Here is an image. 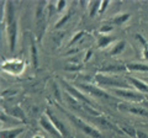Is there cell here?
Here are the masks:
<instances>
[{"instance_id":"6da1fadb","label":"cell","mask_w":148,"mask_h":138,"mask_svg":"<svg viewBox=\"0 0 148 138\" xmlns=\"http://www.w3.org/2000/svg\"><path fill=\"white\" fill-rule=\"evenodd\" d=\"M5 20H6V37L9 42V49L14 52L17 41V20L15 5L12 1L5 3Z\"/></svg>"},{"instance_id":"7a4b0ae2","label":"cell","mask_w":148,"mask_h":138,"mask_svg":"<svg viewBox=\"0 0 148 138\" xmlns=\"http://www.w3.org/2000/svg\"><path fill=\"white\" fill-rule=\"evenodd\" d=\"M47 3L40 1L36 6V12H35V27H36V38L37 41L42 40L43 33L46 31V26H47V19H49L48 15V9H47Z\"/></svg>"},{"instance_id":"3957f363","label":"cell","mask_w":148,"mask_h":138,"mask_svg":"<svg viewBox=\"0 0 148 138\" xmlns=\"http://www.w3.org/2000/svg\"><path fill=\"white\" fill-rule=\"evenodd\" d=\"M95 81L99 83L100 85H105V86H114V88H125L130 90L131 89V84L127 80H123L119 77H111V75H105L98 73L95 74Z\"/></svg>"},{"instance_id":"277c9868","label":"cell","mask_w":148,"mask_h":138,"mask_svg":"<svg viewBox=\"0 0 148 138\" xmlns=\"http://www.w3.org/2000/svg\"><path fill=\"white\" fill-rule=\"evenodd\" d=\"M67 116L71 118V121H72L78 128H80V130L84 132L86 136H89V137H91V138H103V135H101V132H100L99 130H96V128H94L92 126L88 125V123L84 122L83 120L78 118V117H75V116H73V115H69V113H67Z\"/></svg>"},{"instance_id":"5b68a950","label":"cell","mask_w":148,"mask_h":138,"mask_svg":"<svg viewBox=\"0 0 148 138\" xmlns=\"http://www.w3.org/2000/svg\"><path fill=\"white\" fill-rule=\"evenodd\" d=\"M25 67L26 64L21 59H10V61H5L1 63L3 70L6 73H10L12 75H20L25 70Z\"/></svg>"},{"instance_id":"8992f818","label":"cell","mask_w":148,"mask_h":138,"mask_svg":"<svg viewBox=\"0 0 148 138\" xmlns=\"http://www.w3.org/2000/svg\"><path fill=\"white\" fill-rule=\"evenodd\" d=\"M62 84H63V86H64V89L67 90V93H68L69 95H72L75 100H78V101H79V102H82V104L89 105V106H91V107H94V109H95V104L92 102V101H90L89 99H88L84 94H82L78 89H75V88H74V86H72V85H69L68 83H67V81H64V80H62Z\"/></svg>"},{"instance_id":"52a82bcc","label":"cell","mask_w":148,"mask_h":138,"mask_svg":"<svg viewBox=\"0 0 148 138\" xmlns=\"http://www.w3.org/2000/svg\"><path fill=\"white\" fill-rule=\"evenodd\" d=\"M79 88H82L84 91H86L88 94H90L91 96H94L96 99H106V100H110L112 99L111 98V95H109L106 91H104L103 89L98 88V86H94L91 84H86V83H80V84H78Z\"/></svg>"},{"instance_id":"ba28073f","label":"cell","mask_w":148,"mask_h":138,"mask_svg":"<svg viewBox=\"0 0 148 138\" xmlns=\"http://www.w3.org/2000/svg\"><path fill=\"white\" fill-rule=\"evenodd\" d=\"M114 93H115V95L120 96V98L128 100V101H133V102H138V101H142L146 99L145 94L132 91V90H127V89H115Z\"/></svg>"},{"instance_id":"9c48e42d","label":"cell","mask_w":148,"mask_h":138,"mask_svg":"<svg viewBox=\"0 0 148 138\" xmlns=\"http://www.w3.org/2000/svg\"><path fill=\"white\" fill-rule=\"evenodd\" d=\"M40 126L42 127L46 132H48L51 136H53L56 138H62V135L57 131V128H56L53 123L51 122V120L48 118L47 115L41 116V118H40Z\"/></svg>"},{"instance_id":"30bf717a","label":"cell","mask_w":148,"mask_h":138,"mask_svg":"<svg viewBox=\"0 0 148 138\" xmlns=\"http://www.w3.org/2000/svg\"><path fill=\"white\" fill-rule=\"evenodd\" d=\"M46 115H47L48 116V118L51 120V122L53 123L54 125V127L57 128V131L61 133L62 135V137H68V130H67V127H66V125H64V123L61 121V120H59L57 116H56V115L51 111L49 109H47V111H46Z\"/></svg>"},{"instance_id":"8fae6325","label":"cell","mask_w":148,"mask_h":138,"mask_svg":"<svg viewBox=\"0 0 148 138\" xmlns=\"http://www.w3.org/2000/svg\"><path fill=\"white\" fill-rule=\"evenodd\" d=\"M117 107L120 110H125V111H128V112H131V113L138 115V116L148 117V111H147L146 109L140 107V106H133V105H131V104H119Z\"/></svg>"},{"instance_id":"7c38bea8","label":"cell","mask_w":148,"mask_h":138,"mask_svg":"<svg viewBox=\"0 0 148 138\" xmlns=\"http://www.w3.org/2000/svg\"><path fill=\"white\" fill-rule=\"evenodd\" d=\"M126 80H127L131 85L135 86V88L138 90V93H142V94L148 93V84H147V83L138 80L137 78H133V77H127Z\"/></svg>"},{"instance_id":"4fadbf2b","label":"cell","mask_w":148,"mask_h":138,"mask_svg":"<svg viewBox=\"0 0 148 138\" xmlns=\"http://www.w3.org/2000/svg\"><path fill=\"white\" fill-rule=\"evenodd\" d=\"M24 131H25V128H22V127L1 130V131H0V137H1V138H17Z\"/></svg>"},{"instance_id":"5bb4252c","label":"cell","mask_w":148,"mask_h":138,"mask_svg":"<svg viewBox=\"0 0 148 138\" xmlns=\"http://www.w3.org/2000/svg\"><path fill=\"white\" fill-rule=\"evenodd\" d=\"M122 70H127L126 64H108V66H105L100 69V72H104V73H116Z\"/></svg>"},{"instance_id":"9a60e30c","label":"cell","mask_w":148,"mask_h":138,"mask_svg":"<svg viewBox=\"0 0 148 138\" xmlns=\"http://www.w3.org/2000/svg\"><path fill=\"white\" fill-rule=\"evenodd\" d=\"M126 68L130 72H148V66L143 63H126Z\"/></svg>"},{"instance_id":"2e32d148","label":"cell","mask_w":148,"mask_h":138,"mask_svg":"<svg viewBox=\"0 0 148 138\" xmlns=\"http://www.w3.org/2000/svg\"><path fill=\"white\" fill-rule=\"evenodd\" d=\"M130 17H131V15L130 14H121V15H117V16H115V17H112V19H110L109 21H108V24H110V25H122V24H125Z\"/></svg>"},{"instance_id":"e0dca14e","label":"cell","mask_w":148,"mask_h":138,"mask_svg":"<svg viewBox=\"0 0 148 138\" xmlns=\"http://www.w3.org/2000/svg\"><path fill=\"white\" fill-rule=\"evenodd\" d=\"M95 120H96V122L99 123L100 126H103L104 128H109V130H114V131H116V132H122V131H120L119 128L115 126V125H112L111 122H109L108 120H106L105 117H103V116H99V117H95Z\"/></svg>"},{"instance_id":"ac0fdd59","label":"cell","mask_w":148,"mask_h":138,"mask_svg":"<svg viewBox=\"0 0 148 138\" xmlns=\"http://www.w3.org/2000/svg\"><path fill=\"white\" fill-rule=\"evenodd\" d=\"M114 40H115V37H112V36H108V35L101 36V37L98 38V47L99 48L108 47L111 42H114Z\"/></svg>"},{"instance_id":"d6986e66","label":"cell","mask_w":148,"mask_h":138,"mask_svg":"<svg viewBox=\"0 0 148 138\" xmlns=\"http://www.w3.org/2000/svg\"><path fill=\"white\" fill-rule=\"evenodd\" d=\"M30 49H31V61L34 67L37 68L38 66V54H37V47H36V43L34 40H31V46H30Z\"/></svg>"},{"instance_id":"ffe728a7","label":"cell","mask_w":148,"mask_h":138,"mask_svg":"<svg viewBox=\"0 0 148 138\" xmlns=\"http://www.w3.org/2000/svg\"><path fill=\"white\" fill-rule=\"evenodd\" d=\"M83 68V64L79 63L77 61V59H71V61H68L67 66H66V70L68 72H75V70H80V69Z\"/></svg>"},{"instance_id":"44dd1931","label":"cell","mask_w":148,"mask_h":138,"mask_svg":"<svg viewBox=\"0 0 148 138\" xmlns=\"http://www.w3.org/2000/svg\"><path fill=\"white\" fill-rule=\"evenodd\" d=\"M125 48H126V42H123V41H120V42H117L116 44L114 46V48L111 49L110 54L111 56H119V54H121Z\"/></svg>"},{"instance_id":"7402d4cb","label":"cell","mask_w":148,"mask_h":138,"mask_svg":"<svg viewBox=\"0 0 148 138\" xmlns=\"http://www.w3.org/2000/svg\"><path fill=\"white\" fill-rule=\"evenodd\" d=\"M136 38L140 41L141 44H142V47H143V53H142L143 54V58L148 61V42H147L146 38L143 37L142 35H136Z\"/></svg>"},{"instance_id":"603a6c76","label":"cell","mask_w":148,"mask_h":138,"mask_svg":"<svg viewBox=\"0 0 148 138\" xmlns=\"http://www.w3.org/2000/svg\"><path fill=\"white\" fill-rule=\"evenodd\" d=\"M10 113H11L15 118H20L22 122H25V121H26V120H25V113H24V111H22V109H20L18 106L12 107V109L10 110Z\"/></svg>"},{"instance_id":"cb8c5ba5","label":"cell","mask_w":148,"mask_h":138,"mask_svg":"<svg viewBox=\"0 0 148 138\" xmlns=\"http://www.w3.org/2000/svg\"><path fill=\"white\" fill-rule=\"evenodd\" d=\"M72 14H73V12H72V10H68L66 15L62 16V17H61V20H59V21L57 22V24H56L54 29H56V30H59L62 26H64V24H66V22H68V20L72 17Z\"/></svg>"},{"instance_id":"d4e9b609","label":"cell","mask_w":148,"mask_h":138,"mask_svg":"<svg viewBox=\"0 0 148 138\" xmlns=\"http://www.w3.org/2000/svg\"><path fill=\"white\" fill-rule=\"evenodd\" d=\"M100 6H101V1L90 3V10H89V15H90V17H94L96 14H99V11H100Z\"/></svg>"},{"instance_id":"484cf974","label":"cell","mask_w":148,"mask_h":138,"mask_svg":"<svg viewBox=\"0 0 148 138\" xmlns=\"http://www.w3.org/2000/svg\"><path fill=\"white\" fill-rule=\"evenodd\" d=\"M121 131L125 132L126 135H128L130 137H133V138L136 137L137 138V131L131 126H121Z\"/></svg>"},{"instance_id":"4316f807","label":"cell","mask_w":148,"mask_h":138,"mask_svg":"<svg viewBox=\"0 0 148 138\" xmlns=\"http://www.w3.org/2000/svg\"><path fill=\"white\" fill-rule=\"evenodd\" d=\"M64 32H62V31H56L54 33H53V42L56 43V46H59L61 44V42H62V40L64 38Z\"/></svg>"},{"instance_id":"83f0119b","label":"cell","mask_w":148,"mask_h":138,"mask_svg":"<svg viewBox=\"0 0 148 138\" xmlns=\"http://www.w3.org/2000/svg\"><path fill=\"white\" fill-rule=\"evenodd\" d=\"M85 35H86V32H85V31H79V32H78V33H77L75 36H74V37H73L72 40H71V42H69V47H71V46H73L74 43H77L78 41H79L80 38L84 37Z\"/></svg>"},{"instance_id":"f1b7e54d","label":"cell","mask_w":148,"mask_h":138,"mask_svg":"<svg viewBox=\"0 0 148 138\" xmlns=\"http://www.w3.org/2000/svg\"><path fill=\"white\" fill-rule=\"evenodd\" d=\"M112 30H114V26L106 22L104 26H101V27H100V30H99V31L101 32V33H104V35H105V33H109V32H111Z\"/></svg>"},{"instance_id":"f546056e","label":"cell","mask_w":148,"mask_h":138,"mask_svg":"<svg viewBox=\"0 0 148 138\" xmlns=\"http://www.w3.org/2000/svg\"><path fill=\"white\" fill-rule=\"evenodd\" d=\"M67 6V3L66 0H61V1H58L57 4H56V10H57L58 12H61L64 10V8Z\"/></svg>"},{"instance_id":"4dcf8cb0","label":"cell","mask_w":148,"mask_h":138,"mask_svg":"<svg viewBox=\"0 0 148 138\" xmlns=\"http://www.w3.org/2000/svg\"><path fill=\"white\" fill-rule=\"evenodd\" d=\"M110 5V1H108V0H105V1L101 3V6H100V11L99 14H104L106 11V9H108V6Z\"/></svg>"},{"instance_id":"1f68e13d","label":"cell","mask_w":148,"mask_h":138,"mask_svg":"<svg viewBox=\"0 0 148 138\" xmlns=\"http://www.w3.org/2000/svg\"><path fill=\"white\" fill-rule=\"evenodd\" d=\"M137 138H148V135H147L146 132L137 131Z\"/></svg>"},{"instance_id":"d6a6232c","label":"cell","mask_w":148,"mask_h":138,"mask_svg":"<svg viewBox=\"0 0 148 138\" xmlns=\"http://www.w3.org/2000/svg\"><path fill=\"white\" fill-rule=\"evenodd\" d=\"M91 54H92V52H91V51L89 49V51H88V52H86V56H85V58H84V61H85V62H86V61H89L90 57H91Z\"/></svg>"},{"instance_id":"836d02e7","label":"cell","mask_w":148,"mask_h":138,"mask_svg":"<svg viewBox=\"0 0 148 138\" xmlns=\"http://www.w3.org/2000/svg\"><path fill=\"white\" fill-rule=\"evenodd\" d=\"M34 138H43V137H42V136H35Z\"/></svg>"},{"instance_id":"e575fe53","label":"cell","mask_w":148,"mask_h":138,"mask_svg":"<svg viewBox=\"0 0 148 138\" xmlns=\"http://www.w3.org/2000/svg\"><path fill=\"white\" fill-rule=\"evenodd\" d=\"M146 79H147V80H148V78H146Z\"/></svg>"}]
</instances>
